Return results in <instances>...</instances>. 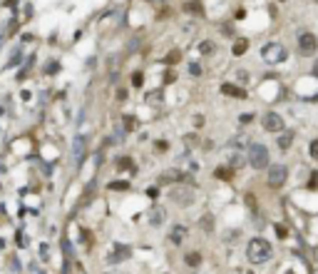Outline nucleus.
Listing matches in <instances>:
<instances>
[{"label": "nucleus", "mask_w": 318, "mask_h": 274, "mask_svg": "<svg viewBox=\"0 0 318 274\" xmlns=\"http://www.w3.org/2000/svg\"><path fill=\"white\" fill-rule=\"evenodd\" d=\"M271 254H273L271 244H268L266 239H261V237L251 239L249 247H246V257H249L251 264H266V262L271 259Z\"/></svg>", "instance_id": "1"}, {"label": "nucleus", "mask_w": 318, "mask_h": 274, "mask_svg": "<svg viewBox=\"0 0 318 274\" xmlns=\"http://www.w3.org/2000/svg\"><path fill=\"white\" fill-rule=\"evenodd\" d=\"M286 180H288V167L286 165H271L268 167V175H266V185L268 187L278 190V187L286 185Z\"/></svg>", "instance_id": "2"}, {"label": "nucleus", "mask_w": 318, "mask_h": 274, "mask_svg": "<svg viewBox=\"0 0 318 274\" xmlns=\"http://www.w3.org/2000/svg\"><path fill=\"white\" fill-rule=\"evenodd\" d=\"M261 58H263L268 65H281V63L286 60V50H283V45H278V43H268V45H263Z\"/></svg>", "instance_id": "3"}, {"label": "nucleus", "mask_w": 318, "mask_h": 274, "mask_svg": "<svg viewBox=\"0 0 318 274\" xmlns=\"http://www.w3.org/2000/svg\"><path fill=\"white\" fill-rule=\"evenodd\" d=\"M249 165H251L254 170H266V167H271V165H268V150H266L263 145H251V147H249Z\"/></svg>", "instance_id": "4"}, {"label": "nucleus", "mask_w": 318, "mask_h": 274, "mask_svg": "<svg viewBox=\"0 0 318 274\" xmlns=\"http://www.w3.org/2000/svg\"><path fill=\"white\" fill-rule=\"evenodd\" d=\"M261 127L266 132H283V117L278 112H266L261 117Z\"/></svg>", "instance_id": "5"}, {"label": "nucleus", "mask_w": 318, "mask_h": 274, "mask_svg": "<svg viewBox=\"0 0 318 274\" xmlns=\"http://www.w3.org/2000/svg\"><path fill=\"white\" fill-rule=\"evenodd\" d=\"M298 50H301V55H313L318 50V38L313 33H301L298 35Z\"/></svg>", "instance_id": "6"}, {"label": "nucleus", "mask_w": 318, "mask_h": 274, "mask_svg": "<svg viewBox=\"0 0 318 274\" xmlns=\"http://www.w3.org/2000/svg\"><path fill=\"white\" fill-rule=\"evenodd\" d=\"M221 92H224V95H231V97H236V100H244V97H246V90H244V87H236V85H229V82L221 85Z\"/></svg>", "instance_id": "7"}, {"label": "nucleus", "mask_w": 318, "mask_h": 274, "mask_svg": "<svg viewBox=\"0 0 318 274\" xmlns=\"http://www.w3.org/2000/svg\"><path fill=\"white\" fill-rule=\"evenodd\" d=\"M184 234H187V227H174L169 237H172V242H174V244H179V242L184 239Z\"/></svg>", "instance_id": "8"}, {"label": "nucleus", "mask_w": 318, "mask_h": 274, "mask_svg": "<svg viewBox=\"0 0 318 274\" xmlns=\"http://www.w3.org/2000/svg\"><path fill=\"white\" fill-rule=\"evenodd\" d=\"M291 145H293V132H283V135L278 137V147L281 150H288Z\"/></svg>", "instance_id": "9"}, {"label": "nucleus", "mask_w": 318, "mask_h": 274, "mask_svg": "<svg viewBox=\"0 0 318 274\" xmlns=\"http://www.w3.org/2000/svg\"><path fill=\"white\" fill-rule=\"evenodd\" d=\"M249 50V40H236L234 43V55H244Z\"/></svg>", "instance_id": "10"}, {"label": "nucleus", "mask_w": 318, "mask_h": 274, "mask_svg": "<svg viewBox=\"0 0 318 274\" xmlns=\"http://www.w3.org/2000/svg\"><path fill=\"white\" fill-rule=\"evenodd\" d=\"M214 175H216L219 180H231V175H234V172H231L229 167H219V170H216Z\"/></svg>", "instance_id": "11"}, {"label": "nucleus", "mask_w": 318, "mask_h": 274, "mask_svg": "<svg viewBox=\"0 0 318 274\" xmlns=\"http://www.w3.org/2000/svg\"><path fill=\"white\" fill-rule=\"evenodd\" d=\"M308 155H311V160H318V137L316 140H311V145H308Z\"/></svg>", "instance_id": "12"}, {"label": "nucleus", "mask_w": 318, "mask_h": 274, "mask_svg": "<svg viewBox=\"0 0 318 274\" xmlns=\"http://www.w3.org/2000/svg\"><path fill=\"white\" fill-rule=\"evenodd\" d=\"M199 262H201V257H199L196 252H191V254H187V264H189V267H196Z\"/></svg>", "instance_id": "13"}, {"label": "nucleus", "mask_w": 318, "mask_h": 274, "mask_svg": "<svg viewBox=\"0 0 318 274\" xmlns=\"http://www.w3.org/2000/svg\"><path fill=\"white\" fill-rule=\"evenodd\" d=\"M201 53H214V45H211V43H204V45H201Z\"/></svg>", "instance_id": "14"}, {"label": "nucleus", "mask_w": 318, "mask_h": 274, "mask_svg": "<svg viewBox=\"0 0 318 274\" xmlns=\"http://www.w3.org/2000/svg\"><path fill=\"white\" fill-rule=\"evenodd\" d=\"M251 120H254V115H251V112H244V115H241V122H244V125H246V122H251Z\"/></svg>", "instance_id": "15"}, {"label": "nucleus", "mask_w": 318, "mask_h": 274, "mask_svg": "<svg viewBox=\"0 0 318 274\" xmlns=\"http://www.w3.org/2000/svg\"><path fill=\"white\" fill-rule=\"evenodd\" d=\"M179 58H182V55H179V53H172V55H169V58H167V63H177V60H179Z\"/></svg>", "instance_id": "16"}, {"label": "nucleus", "mask_w": 318, "mask_h": 274, "mask_svg": "<svg viewBox=\"0 0 318 274\" xmlns=\"http://www.w3.org/2000/svg\"><path fill=\"white\" fill-rule=\"evenodd\" d=\"M313 75L318 77V60H316V65H313Z\"/></svg>", "instance_id": "17"}]
</instances>
